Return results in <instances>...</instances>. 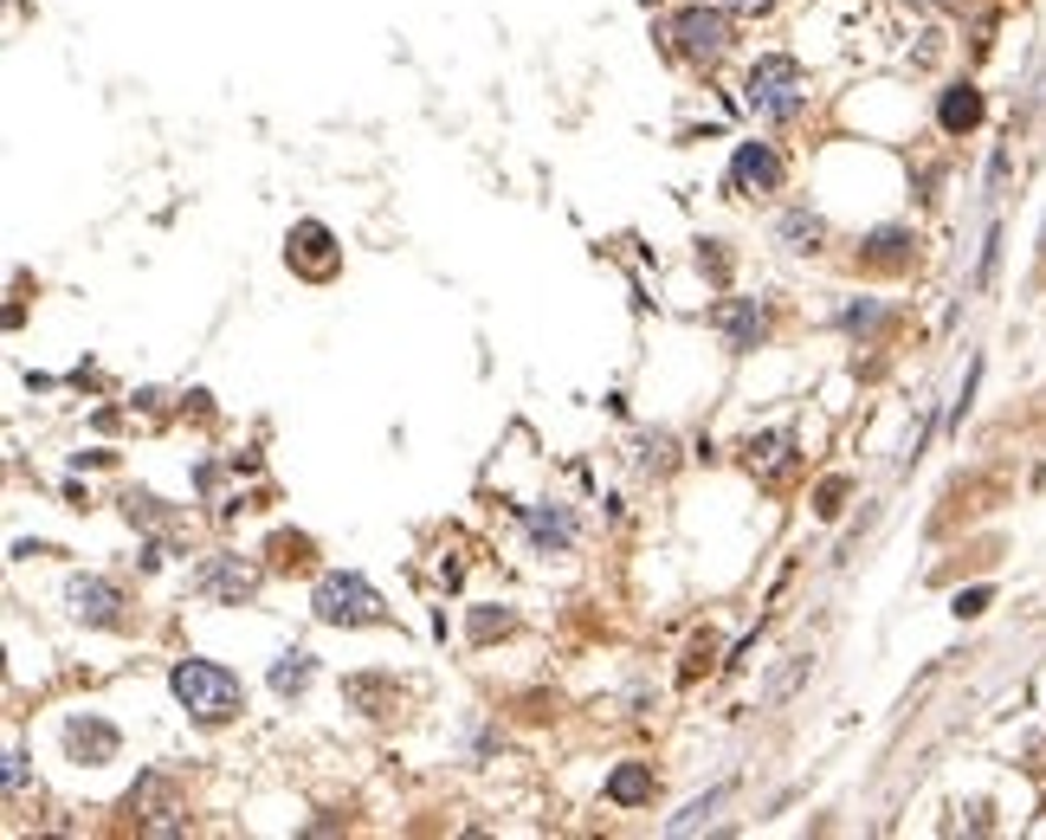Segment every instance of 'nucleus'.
Returning <instances> with one entry per match:
<instances>
[{"label": "nucleus", "mask_w": 1046, "mask_h": 840, "mask_svg": "<svg viewBox=\"0 0 1046 840\" xmlns=\"http://www.w3.org/2000/svg\"><path fill=\"white\" fill-rule=\"evenodd\" d=\"M168 686H175V699L188 704L201 724H226V718H239V704H246L239 679H233L226 666H213V660H181Z\"/></svg>", "instance_id": "nucleus-1"}, {"label": "nucleus", "mask_w": 1046, "mask_h": 840, "mask_svg": "<svg viewBox=\"0 0 1046 840\" xmlns=\"http://www.w3.org/2000/svg\"><path fill=\"white\" fill-rule=\"evenodd\" d=\"M801 104H808L801 66H795V59H756V71H750V110L768 117V124H788Z\"/></svg>", "instance_id": "nucleus-2"}, {"label": "nucleus", "mask_w": 1046, "mask_h": 840, "mask_svg": "<svg viewBox=\"0 0 1046 840\" xmlns=\"http://www.w3.org/2000/svg\"><path fill=\"white\" fill-rule=\"evenodd\" d=\"M310 608H317V621H330V628L381 621V595H375L362 575H324V582H317V595H310Z\"/></svg>", "instance_id": "nucleus-3"}, {"label": "nucleus", "mask_w": 1046, "mask_h": 840, "mask_svg": "<svg viewBox=\"0 0 1046 840\" xmlns=\"http://www.w3.org/2000/svg\"><path fill=\"white\" fill-rule=\"evenodd\" d=\"M672 39H679L685 59H717L730 46V20H724V7H685L672 20Z\"/></svg>", "instance_id": "nucleus-4"}, {"label": "nucleus", "mask_w": 1046, "mask_h": 840, "mask_svg": "<svg viewBox=\"0 0 1046 840\" xmlns=\"http://www.w3.org/2000/svg\"><path fill=\"white\" fill-rule=\"evenodd\" d=\"M775 182H781L775 149H768V142H743V149H737V168H730V188H737V195H768Z\"/></svg>", "instance_id": "nucleus-5"}, {"label": "nucleus", "mask_w": 1046, "mask_h": 840, "mask_svg": "<svg viewBox=\"0 0 1046 840\" xmlns=\"http://www.w3.org/2000/svg\"><path fill=\"white\" fill-rule=\"evenodd\" d=\"M71 615H78V621H91V628H110V621H117V608H124V602H117V588H110V582H97V575H84V582H71Z\"/></svg>", "instance_id": "nucleus-6"}, {"label": "nucleus", "mask_w": 1046, "mask_h": 840, "mask_svg": "<svg viewBox=\"0 0 1046 840\" xmlns=\"http://www.w3.org/2000/svg\"><path fill=\"white\" fill-rule=\"evenodd\" d=\"M201 588H208V595H220V602H246V595L259 588V575H252L246 562L220 557V562H208V575H201Z\"/></svg>", "instance_id": "nucleus-7"}, {"label": "nucleus", "mask_w": 1046, "mask_h": 840, "mask_svg": "<svg viewBox=\"0 0 1046 840\" xmlns=\"http://www.w3.org/2000/svg\"><path fill=\"white\" fill-rule=\"evenodd\" d=\"M66 744L78 750V757H91V763H110V757H117V731H110V724H97V718H71Z\"/></svg>", "instance_id": "nucleus-8"}, {"label": "nucleus", "mask_w": 1046, "mask_h": 840, "mask_svg": "<svg viewBox=\"0 0 1046 840\" xmlns=\"http://www.w3.org/2000/svg\"><path fill=\"white\" fill-rule=\"evenodd\" d=\"M291 253H297V266H304L310 279H324V272L337 266V253H330V233H324L317 220H304V226H297V246H291Z\"/></svg>", "instance_id": "nucleus-9"}, {"label": "nucleus", "mask_w": 1046, "mask_h": 840, "mask_svg": "<svg viewBox=\"0 0 1046 840\" xmlns=\"http://www.w3.org/2000/svg\"><path fill=\"white\" fill-rule=\"evenodd\" d=\"M937 117H943V130H950V137H963V130H976V124H982V97L969 91V84H950Z\"/></svg>", "instance_id": "nucleus-10"}, {"label": "nucleus", "mask_w": 1046, "mask_h": 840, "mask_svg": "<svg viewBox=\"0 0 1046 840\" xmlns=\"http://www.w3.org/2000/svg\"><path fill=\"white\" fill-rule=\"evenodd\" d=\"M724 337H730V350H756L763 311H756V304H730V311H724Z\"/></svg>", "instance_id": "nucleus-11"}, {"label": "nucleus", "mask_w": 1046, "mask_h": 840, "mask_svg": "<svg viewBox=\"0 0 1046 840\" xmlns=\"http://www.w3.org/2000/svg\"><path fill=\"white\" fill-rule=\"evenodd\" d=\"M608 795H614V802H646V795H653V770H646V763H621V770L608 775Z\"/></svg>", "instance_id": "nucleus-12"}, {"label": "nucleus", "mask_w": 1046, "mask_h": 840, "mask_svg": "<svg viewBox=\"0 0 1046 840\" xmlns=\"http://www.w3.org/2000/svg\"><path fill=\"white\" fill-rule=\"evenodd\" d=\"M724 802H730V789H710L704 802H692L685 815H672V821H666V835H697V828H704V821H710V815H717Z\"/></svg>", "instance_id": "nucleus-13"}, {"label": "nucleus", "mask_w": 1046, "mask_h": 840, "mask_svg": "<svg viewBox=\"0 0 1046 840\" xmlns=\"http://www.w3.org/2000/svg\"><path fill=\"white\" fill-rule=\"evenodd\" d=\"M272 686H279V692H304V686H310V653H284L279 666H272Z\"/></svg>", "instance_id": "nucleus-14"}, {"label": "nucleus", "mask_w": 1046, "mask_h": 840, "mask_svg": "<svg viewBox=\"0 0 1046 840\" xmlns=\"http://www.w3.org/2000/svg\"><path fill=\"white\" fill-rule=\"evenodd\" d=\"M801 679H808V660H788V666H781V673H775V679L763 686V704H781L788 692H795V686H801Z\"/></svg>", "instance_id": "nucleus-15"}, {"label": "nucleus", "mask_w": 1046, "mask_h": 840, "mask_svg": "<svg viewBox=\"0 0 1046 840\" xmlns=\"http://www.w3.org/2000/svg\"><path fill=\"white\" fill-rule=\"evenodd\" d=\"M781 240H795V253H814L821 220H814V213H788V220H781Z\"/></svg>", "instance_id": "nucleus-16"}, {"label": "nucleus", "mask_w": 1046, "mask_h": 840, "mask_svg": "<svg viewBox=\"0 0 1046 840\" xmlns=\"http://www.w3.org/2000/svg\"><path fill=\"white\" fill-rule=\"evenodd\" d=\"M872 259L898 266V259H905V233H879V240H872Z\"/></svg>", "instance_id": "nucleus-17"}, {"label": "nucleus", "mask_w": 1046, "mask_h": 840, "mask_svg": "<svg viewBox=\"0 0 1046 840\" xmlns=\"http://www.w3.org/2000/svg\"><path fill=\"white\" fill-rule=\"evenodd\" d=\"M537 544H568V517H537Z\"/></svg>", "instance_id": "nucleus-18"}, {"label": "nucleus", "mask_w": 1046, "mask_h": 840, "mask_svg": "<svg viewBox=\"0 0 1046 840\" xmlns=\"http://www.w3.org/2000/svg\"><path fill=\"white\" fill-rule=\"evenodd\" d=\"M988 608V588H969V595H956V615H982Z\"/></svg>", "instance_id": "nucleus-19"}, {"label": "nucleus", "mask_w": 1046, "mask_h": 840, "mask_svg": "<svg viewBox=\"0 0 1046 840\" xmlns=\"http://www.w3.org/2000/svg\"><path fill=\"white\" fill-rule=\"evenodd\" d=\"M724 7H750V13H756V7H768V0H724Z\"/></svg>", "instance_id": "nucleus-20"}, {"label": "nucleus", "mask_w": 1046, "mask_h": 840, "mask_svg": "<svg viewBox=\"0 0 1046 840\" xmlns=\"http://www.w3.org/2000/svg\"><path fill=\"white\" fill-rule=\"evenodd\" d=\"M930 7H950V0H930Z\"/></svg>", "instance_id": "nucleus-21"}]
</instances>
